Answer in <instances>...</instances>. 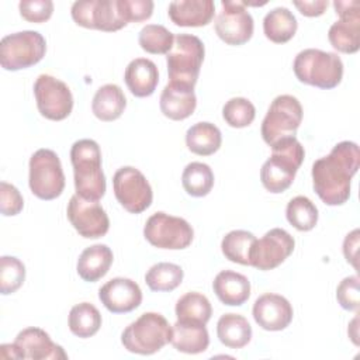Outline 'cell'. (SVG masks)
Listing matches in <instances>:
<instances>
[{
	"label": "cell",
	"instance_id": "1",
	"mask_svg": "<svg viewBox=\"0 0 360 360\" xmlns=\"http://www.w3.org/2000/svg\"><path fill=\"white\" fill-rule=\"evenodd\" d=\"M360 167V149L356 142L342 141L329 155L312 165V186L326 205H342L350 197L353 176Z\"/></svg>",
	"mask_w": 360,
	"mask_h": 360
},
{
	"label": "cell",
	"instance_id": "2",
	"mask_svg": "<svg viewBox=\"0 0 360 360\" xmlns=\"http://www.w3.org/2000/svg\"><path fill=\"white\" fill-rule=\"evenodd\" d=\"M304 158V146L295 136L283 138L276 142L271 146V156L260 169L263 187L273 194L285 191L292 184Z\"/></svg>",
	"mask_w": 360,
	"mask_h": 360
},
{
	"label": "cell",
	"instance_id": "3",
	"mask_svg": "<svg viewBox=\"0 0 360 360\" xmlns=\"http://www.w3.org/2000/svg\"><path fill=\"white\" fill-rule=\"evenodd\" d=\"M70 162L76 194L98 201L105 194V176L101 169V150L93 139H79L72 145Z\"/></svg>",
	"mask_w": 360,
	"mask_h": 360
},
{
	"label": "cell",
	"instance_id": "4",
	"mask_svg": "<svg viewBox=\"0 0 360 360\" xmlns=\"http://www.w3.org/2000/svg\"><path fill=\"white\" fill-rule=\"evenodd\" d=\"M292 69L301 83L323 90L335 89L343 77V62L338 53L315 48L298 52Z\"/></svg>",
	"mask_w": 360,
	"mask_h": 360
},
{
	"label": "cell",
	"instance_id": "5",
	"mask_svg": "<svg viewBox=\"0 0 360 360\" xmlns=\"http://www.w3.org/2000/svg\"><path fill=\"white\" fill-rule=\"evenodd\" d=\"M172 339V326L158 312H145L131 322L121 335L122 346L135 354L149 356L163 349Z\"/></svg>",
	"mask_w": 360,
	"mask_h": 360
},
{
	"label": "cell",
	"instance_id": "6",
	"mask_svg": "<svg viewBox=\"0 0 360 360\" xmlns=\"http://www.w3.org/2000/svg\"><path fill=\"white\" fill-rule=\"evenodd\" d=\"M204 55L205 48L198 37L191 34H177L172 49L166 55L169 83L194 89Z\"/></svg>",
	"mask_w": 360,
	"mask_h": 360
},
{
	"label": "cell",
	"instance_id": "7",
	"mask_svg": "<svg viewBox=\"0 0 360 360\" xmlns=\"http://www.w3.org/2000/svg\"><path fill=\"white\" fill-rule=\"evenodd\" d=\"M46 52V41L38 31H20L1 38L0 65L4 70H21L37 65Z\"/></svg>",
	"mask_w": 360,
	"mask_h": 360
},
{
	"label": "cell",
	"instance_id": "8",
	"mask_svg": "<svg viewBox=\"0 0 360 360\" xmlns=\"http://www.w3.org/2000/svg\"><path fill=\"white\" fill-rule=\"evenodd\" d=\"M28 184L32 194L49 201L58 198L65 188V174L59 156L51 149H38L30 158Z\"/></svg>",
	"mask_w": 360,
	"mask_h": 360
},
{
	"label": "cell",
	"instance_id": "9",
	"mask_svg": "<svg viewBox=\"0 0 360 360\" xmlns=\"http://www.w3.org/2000/svg\"><path fill=\"white\" fill-rule=\"evenodd\" d=\"M302 107L297 97L290 94L277 96L262 122V138L269 145L273 146L283 138L295 136L297 129L302 121Z\"/></svg>",
	"mask_w": 360,
	"mask_h": 360
},
{
	"label": "cell",
	"instance_id": "10",
	"mask_svg": "<svg viewBox=\"0 0 360 360\" xmlns=\"http://www.w3.org/2000/svg\"><path fill=\"white\" fill-rule=\"evenodd\" d=\"M143 236L155 248L180 250L191 245L194 231L184 218L160 211L146 219Z\"/></svg>",
	"mask_w": 360,
	"mask_h": 360
},
{
	"label": "cell",
	"instance_id": "11",
	"mask_svg": "<svg viewBox=\"0 0 360 360\" xmlns=\"http://www.w3.org/2000/svg\"><path fill=\"white\" fill-rule=\"evenodd\" d=\"M117 201L131 214H141L150 207L153 193L143 173L132 166L120 167L112 177Z\"/></svg>",
	"mask_w": 360,
	"mask_h": 360
},
{
	"label": "cell",
	"instance_id": "12",
	"mask_svg": "<svg viewBox=\"0 0 360 360\" xmlns=\"http://www.w3.org/2000/svg\"><path fill=\"white\" fill-rule=\"evenodd\" d=\"M73 21L84 28L114 32L127 25L118 0H82L70 8Z\"/></svg>",
	"mask_w": 360,
	"mask_h": 360
},
{
	"label": "cell",
	"instance_id": "13",
	"mask_svg": "<svg viewBox=\"0 0 360 360\" xmlns=\"http://www.w3.org/2000/svg\"><path fill=\"white\" fill-rule=\"evenodd\" d=\"M38 111L51 121L68 118L73 108V96L68 84L51 75H39L34 83Z\"/></svg>",
	"mask_w": 360,
	"mask_h": 360
},
{
	"label": "cell",
	"instance_id": "14",
	"mask_svg": "<svg viewBox=\"0 0 360 360\" xmlns=\"http://www.w3.org/2000/svg\"><path fill=\"white\" fill-rule=\"evenodd\" d=\"M333 7L339 20L330 25L328 39L336 51L356 53L360 48V3L356 0H336Z\"/></svg>",
	"mask_w": 360,
	"mask_h": 360
},
{
	"label": "cell",
	"instance_id": "15",
	"mask_svg": "<svg viewBox=\"0 0 360 360\" xmlns=\"http://www.w3.org/2000/svg\"><path fill=\"white\" fill-rule=\"evenodd\" d=\"M294 248L295 240L285 229L273 228L252 245L250 266L262 271L273 270L294 252Z\"/></svg>",
	"mask_w": 360,
	"mask_h": 360
},
{
	"label": "cell",
	"instance_id": "16",
	"mask_svg": "<svg viewBox=\"0 0 360 360\" xmlns=\"http://www.w3.org/2000/svg\"><path fill=\"white\" fill-rule=\"evenodd\" d=\"M68 219L76 232L86 239L104 236L110 229V219L98 201L86 200L75 194L66 208Z\"/></svg>",
	"mask_w": 360,
	"mask_h": 360
},
{
	"label": "cell",
	"instance_id": "17",
	"mask_svg": "<svg viewBox=\"0 0 360 360\" xmlns=\"http://www.w3.org/2000/svg\"><path fill=\"white\" fill-rule=\"evenodd\" d=\"M221 11L215 20L217 35L228 45L246 44L255 30L253 18L243 1H221Z\"/></svg>",
	"mask_w": 360,
	"mask_h": 360
},
{
	"label": "cell",
	"instance_id": "18",
	"mask_svg": "<svg viewBox=\"0 0 360 360\" xmlns=\"http://www.w3.org/2000/svg\"><path fill=\"white\" fill-rule=\"evenodd\" d=\"M252 315L262 329L277 332L285 329L291 323L294 311L285 297L266 292L255 301Z\"/></svg>",
	"mask_w": 360,
	"mask_h": 360
},
{
	"label": "cell",
	"instance_id": "19",
	"mask_svg": "<svg viewBox=\"0 0 360 360\" xmlns=\"http://www.w3.org/2000/svg\"><path fill=\"white\" fill-rule=\"evenodd\" d=\"M101 304L112 314H127L136 309L142 302L141 287L131 278L115 277L98 290Z\"/></svg>",
	"mask_w": 360,
	"mask_h": 360
},
{
	"label": "cell",
	"instance_id": "20",
	"mask_svg": "<svg viewBox=\"0 0 360 360\" xmlns=\"http://www.w3.org/2000/svg\"><path fill=\"white\" fill-rule=\"evenodd\" d=\"M14 343L21 353V359H30V360L68 359V354L65 353L63 347L53 343L51 336L41 328L31 326V328L22 329L21 332H18Z\"/></svg>",
	"mask_w": 360,
	"mask_h": 360
},
{
	"label": "cell",
	"instance_id": "21",
	"mask_svg": "<svg viewBox=\"0 0 360 360\" xmlns=\"http://www.w3.org/2000/svg\"><path fill=\"white\" fill-rule=\"evenodd\" d=\"M167 14L179 27H204L214 18L215 3L212 0H177L169 4Z\"/></svg>",
	"mask_w": 360,
	"mask_h": 360
},
{
	"label": "cell",
	"instance_id": "22",
	"mask_svg": "<svg viewBox=\"0 0 360 360\" xmlns=\"http://www.w3.org/2000/svg\"><path fill=\"white\" fill-rule=\"evenodd\" d=\"M159 105L162 114L169 120H186L194 112L197 107L194 89L181 84L167 83L162 90Z\"/></svg>",
	"mask_w": 360,
	"mask_h": 360
},
{
	"label": "cell",
	"instance_id": "23",
	"mask_svg": "<svg viewBox=\"0 0 360 360\" xmlns=\"http://www.w3.org/2000/svg\"><path fill=\"white\" fill-rule=\"evenodd\" d=\"M170 343L177 352L187 354H198L205 352L210 345V335L205 323L177 319L172 326Z\"/></svg>",
	"mask_w": 360,
	"mask_h": 360
},
{
	"label": "cell",
	"instance_id": "24",
	"mask_svg": "<svg viewBox=\"0 0 360 360\" xmlns=\"http://www.w3.org/2000/svg\"><path fill=\"white\" fill-rule=\"evenodd\" d=\"M124 80L135 97H149L155 93L159 83V72L150 59L136 58L128 63Z\"/></svg>",
	"mask_w": 360,
	"mask_h": 360
},
{
	"label": "cell",
	"instance_id": "25",
	"mask_svg": "<svg viewBox=\"0 0 360 360\" xmlns=\"http://www.w3.org/2000/svg\"><path fill=\"white\" fill-rule=\"evenodd\" d=\"M212 290L222 304L239 307L250 297V281L238 271L222 270L215 276Z\"/></svg>",
	"mask_w": 360,
	"mask_h": 360
},
{
	"label": "cell",
	"instance_id": "26",
	"mask_svg": "<svg viewBox=\"0 0 360 360\" xmlns=\"http://www.w3.org/2000/svg\"><path fill=\"white\" fill-rule=\"evenodd\" d=\"M112 260V250L107 245L97 243L86 248L80 253L76 270L82 280L87 283H96L108 273Z\"/></svg>",
	"mask_w": 360,
	"mask_h": 360
},
{
	"label": "cell",
	"instance_id": "27",
	"mask_svg": "<svg viewBox=\"0 0 360 360\" xmlns=\"http://www.w3.org/2000/svg\"><path fill=\"white\" fill-rule=\"evenodd\" d=\"M125 107H127L125 94L121 90V87L114 83L101 86L96 91L91 103L93 114L100 121H104V122L118 120L122 115Z\"/></svg>",
	"mask_w": 360,
	"mask_h": 360
},
{
	"label": "cell",
	"instance_id": "28",
	"mask_svg": "<svg viewBox=\"0 0 360 360\" xmlns=\"http://www.w3.org/2000/svg\"><path fill=\"white\" fill-rule=\"evenodd\" d=\"M217 336L229 349H242L252 339V326L239 314H224L217 322Z\"/></svg>",
	"mask_w": 360,
	"mask_h": 360
},
{
	"label": "cell",
	"instance_id": "29",
	"mask_svg": "<svg viewBox=\"0 0 360 360\" xmlns=\"http://www.w3.org/2000/svg\"><path fill=\"white\" fill-rule=\"evenodd\" d=\"M221 131L211 122H197L186 132V145L188 150L200 156L214 155L221 148Z\"/></svg>",
	"mask_w": 360,
	"mask_h": 360
},
{
	"label": "cell",
	"instance_id": "30",
	"mask_svg": "<svg viewBox=\"0 0 360 360\" xmlns=\"http://www.w3.org/2000/svg\"><path fill=\"white\" fill-rule=\"evenodd\" d=\"M295 15L285 7H276L263 18V32L274 44L288 42L297 32Z\"/></svg>",
	"mask_w": 360,
	"mask_h": 360
},
{
	"label": "cell",
	"instance_id": "31",
	"mask_svg": "<svg viewBox=\"0 0 360 360\" xmlns=\"http://www.w3.org/2000/svg\"><path fill=\"white\" fill-rule=\"evenodd\" d=\"M68 325L70 332L82 339L91 338L101 326V314L90 302H80L72 307Z\"/></svg>",
	"mask_w": 360,
	"mask_h": 360
},
{
	"label": "cell",
	"instance_id": "32",
	"mask_svg": "<svg viewBox=\"0 0 360 360\" xmlns=\"http://www.w3.org/2000/svg\"><path fill=\"white\" fill-rule=\"evenodd\" d=\"M181 184L191 197H205L214 186V173L207 163L191 162L181 174Z\"/></svg>",
	"mask_w": 360,
	"mask_h": 360
},
{
	"label": "cell",
	"instance_id": "33",
	"mask_svg": "<svg viewBox=\"0 0 360 360\" xmlns=\"http://www.w3.org/2000/svg\"><path fill=\"white\" fill-rule=\"evenodd\" d=\"M184 277V271L179 264L160 262L153 264L145 274V283L152 291L166 292L177 288Z\"/></svg>",
	"mask_w": 360,
	"mask_h": 360
},
{
	"label": "cell",
	"instance_id": "34",
	"mask_svg": "<svg viewBox=\"0 0 360 360\" xmlns=\"http://www.w3.org/2000/svg\"><path fill=\"white\" fill-rule=\"evenodd\" d=\"M174 312L180 321H195L207 323L211 319L212 307L204 294L190 291L177 300Z\"/></svg>",
	"mask_w": 360,
	"mask_h": 360
},
{
	"label": "cell",
	"instance_id": "35",
	"mask_svg": "<svg viewBox=\"0 0 360 360\" xmlns=\"http://www.w3.org/2000/svg\"><path fill=\"white\" fill-rule=\"evenodd\" d=\"M256 236L243 229H235L228 232L221 242V250L224 256L233 263H239L243 266H250L249 255L252 245L255 243Z\"/></svg>",
	"mask_w": 360,
	"mask_h": 360
},
{
	"label": "cell",
	"instance_id": "36",
	"mask_svg": "<svg viewBox=\"0 0 360 360\" xmlns=\"http://www.w3.org/2000/svg\"><path fill=\"white\" fill-rule=\"evenodd\" d=\"M285 217L295 229L308 232L315 228L319 214L316 205L308 197L297 195L288 201Z\"/></svg>",
	"mask_w": 360,
	"mask_h": 360
},
{
	"label": "cell",
	"instance_id": "37",
	"mask_svg": "<svg viewBox=\"0 0 360 360\" xmlns=\"http://www.w3.org/2000/svg\"><path fill=\"white\" fill-rule=\"evenodd\" d=\"M138 42L141 48L153 55H163L172 49L174 44V35L165 25L160 24H146L138 35Z\"/></svg>",
	"mask_w": 360,
	"mask_h": 360
},
{
	"label": "cell",
	"instance_id": "38",
	"mask_svg": "<svg viewBox=\"0 0 360 360\" xmlns=\"http://www.w3.org/2000/svg\"><path fill=\"white\" fill-rule=\"evenodd\" d=\"M222 117L229 127L245 128L253 122L256 108L250 100L245 97H233L224 104Z\"/></svg>",
	"mask_w": 360,
	"mask_h": 360
},
{
	"label": "cell",
	"instance_id": "39",
	"mask_svg": "<svg viewBox=\"0 0 360 360\" xmlns=\"http://www.w3.org/2000/svg\"><path fill=\"white\" fill-rule=\"evenodd\" d=\"M25 280V266L14 256L0 257V292L8 295L15 292Z\"/></svg>",
	"mask_w": 360,
	"mask_h": 360
},
{
	"label": "cell",
	"instance_id": "40",
	"mask_svg": "<svg viewBox=\"0 0 360 360\" xmlns=\"http://www.w3.org/2000/svg\"><path fill=\"white\" fill-rule=\"evenodd\" d=\"M336 300L339 305L346 311H359L360 307V291H359V277L349 276L345 277L336 288Z\"/></svg>",
	"mask_w": 360,
	"mask_h": 360
},
{
	"label": "cell",
	"instance_id": "41",
	"mask_svg": "<svg viewBox=\"0 0 360 360\" xmlns=\"http://www.w3.org/2000/svg\"><path fill=\"white\" fill-rule=\"evenodd\" d=\"M21 17L28 22H45L53 13V3L51 0H22L18 4Z\"/></svg>",
	"mask_w": 360,
	"mask_h": 360
},
{
	"label": "cell",
	"instance_id": "42",
	"mask_svg": "<svg viewBox=\"0 0 360 360\" xmlns=\"http://www.w3.org/2000/svg\"><path fill=\"white\" fill-rule=\"evenodd\" d=\"M118 6L125 22H141L150 18L153 1L150 0H118Z\"/></svg>",
	"mask_w": 360,
	"mask_h": 360
},
{
	"label": "cell",
	"instance_id": "43",
	"mask_svg": "<svg viewBox=\"0 0 360 360\" xmlns=\"http://www.w3.org/2000/svg\"><path fill=\"white\" fill-rule=\"evenodd\" d=\"M24 200L15 186L1 181L0 183V211L4 217H13L22 211Z\"/></svg>",
	"mask_w": 360,
	"mask_h": 360
},
{
	"label": "cell",
	"instance_id": "44",
	"mask_svg": "<svg viewBox=\"0 0 360 360\" xmlns=\"http://www.w3.org/2000/svg\"><path fill=\"white\" fill-rule=\"evenodd\" d=\"M328 0H311V1H294V6L305 17H319L328 7Z\"/></svg>",
	"mask_w": 360,
	"mask_h": 360
},
{
	"label": "cell",
	"instance_id": "45",
	"mask_svg": "<svg viewBox=\"0 0 360 360\" xmlns=\"http://www.w3.org/2000/svg\"><path fill=\"white\" fill-rule=\"evenodd\" d=\"M357 248H359V229H353L346 235L343 242V255L354 269H357Z\"/></svg>",
	"mask_w": 360,
	"mask_h": 360
},
{
	"label": "cell",
	"instance_id": "46",
	"mask_svg": "<svg viewBox=\"0 0 360 360\" xmlns=\"http://www.w3.org/2000/svg\"><path fill=\"white\" fill-rule=\"evenodd\" d=\"M1 349V356L3 357H11V359H21V353L18 350V347L15 346V343H4L0 346Z\"/></svg>",
	"mask_w": 360,
	"mask_h": 360
}]
</instances>
